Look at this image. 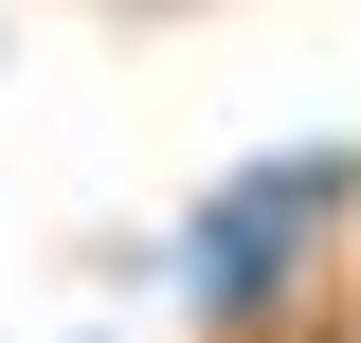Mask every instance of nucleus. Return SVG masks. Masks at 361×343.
I'll return each mask as SVG.
<instances>
[{
	"instance_id": "f257e3e1",
	"label": "nucleus",
	"mask_w": 361,
	"mask_h": 343,
	"mask_svg": "<svg viewBox=\"0 0 361 343\" xmlns=\"http://www.w3.org/2000/svg\"><path fill=\"white\" fill-rule=\"evenodd\" d=\"M343 199H361V145H271V163H235L217 199H199V235H180V307L217 343H253L271 307L307 289V253L343 235Z\"/></svg>"
}]
</instances>
